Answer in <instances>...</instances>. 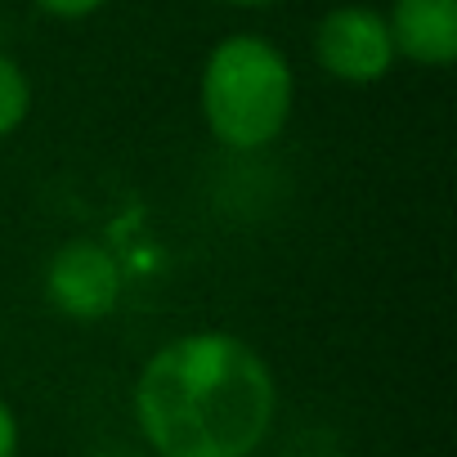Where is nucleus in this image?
<instances>
[{
  "label": "nucleus",
  "mask_w": 457,
  "mask_h": 457,
  "mask_svg": "<svg viewBox=\"0 0 457 457\" xmlns=\"http://www.w3.org/2000/svg\"><path fill=\"white\" fill-rule=\"evenodd\" d=\"M278 408L270 363L228 332L162 345L135 381V421L157 457H252Z\"/></svg>",
  "instance_id": "f257e3e1"
},
{
  "label": "nucleus",
  "mask_w": 457,
  "mask_h": 457,
  "mask_svg": "<svg viewBox=\"0 0 457 457\" xmlns=\"http://www.w3.org/2000/svg\"><path fill=\"white\" fill-rule=\"evenodd\" d=\"M292 68L261 37H228L202 72V117L228 148H265L292 117Z\"/></svg>",
  "instance_id": "f03ea898"
},
{
  "label": "nucleus",
  "mask_w": 457,
  "mask_h": 457,
  "mask_svg": "<svg viewBox=\"0 0 457 457\" xmlns=\"http://www.w3.org/2000/svg\"><path fill=\"white\" fill-rule=\"evenodd\" d=\"M314 54L319 68L345 86H372L395 68V41L390 23L377 10L363 5H341L332 10L319 32H314Z\"/></svg>",
  "instance_id": "7ed1b4c3"
},
{
  "label": "nucleus",
  "mask_w": 457,
  "mask_h": 457,
  "mask_svg": "<svg viewBox=\"0 0 457 457\" xmlns=\"http://www.w3.org/2000/svg\"><path fill=\"white\" fill-rule=\"evenodd\" d=\"M46 296L63 319H77V323L108 319L121 301V270L108 247L86 243V238L68 243L54 252L46 270Z\"/></svg>",
  "instance_id": "20e7f679"
},
{
  "label": "nucleus",
  "mask_w": 457,
  "mask_h": 457,
  "mask_svg": "<svg viewBox=\"0 0 457 457\" xmlns=\"http://www.w3.org/2000/svg\"><path fill=\"white\" fill-rule=\"evenodd\" d=\"M390 41H395V54L421 68L453 63L457 59V0H395Z\"/></svg>",
  "instance_id": "39448f33"
},
{
  "label": "nucleus",
  "mask_w": 457,
  "mask_h": 457,
  "mask_svg": "<svg viewBox=\"0 0 457 457\" xmlns=\"http://www.w3.org/2000/svg\"><path fill=\"white\" fill-rule=\"evenodd\" d=\"M28 108H32V86H28L23 68L14 59L0 54V135L19 130L23 117H28Z\"/></svg>",
  "instance_id": "423d86ee"
},
{
  "label": "nucleus",
  "mask_w": 457,
  "mask_h": 457,
  "mask_svg": "<svg viewBox=\"0 0 457 457\" xmlns=\"http://www.w3.org/2000/svg\"><path fill=\"white\" fill-rule=\"evenodd\" d=\"M37 5H41L46 14H54V19H86V14H95L99 5H108V0H37Z\"/></svg>",
  "instance_id": "0eeeda50"
},
{
  "label": "nucleus",
  "mask_w": 457,
  "mask_h": 457,
  "mask_svg": "<svg viewBox=\"0 0 457 457\" xmlns=\"http://www.w3.org/2000/svg\"><path fill=\"white\" fill-rule=\"evenodd\" d=\"M0 457H19V417L0 399Z\"/></svg>",
  "instance_id": "6e6552de"
},
{
  "label": "nucleus",
  "mask_w": 457,
  "mask_h": 457,
  "mask_svg": "<svg viewBox=\"0 0 457 457\" xmlns=\"http://www.w3.org/2000/svg\"><path fill=\"white\" fill-rule=\"evenodd\" d=\"M224 5H243V10H261V5H278V0H224Z\"/></svg>",
  "instance_id": "1a4fd4ad"
}]
</instances>
